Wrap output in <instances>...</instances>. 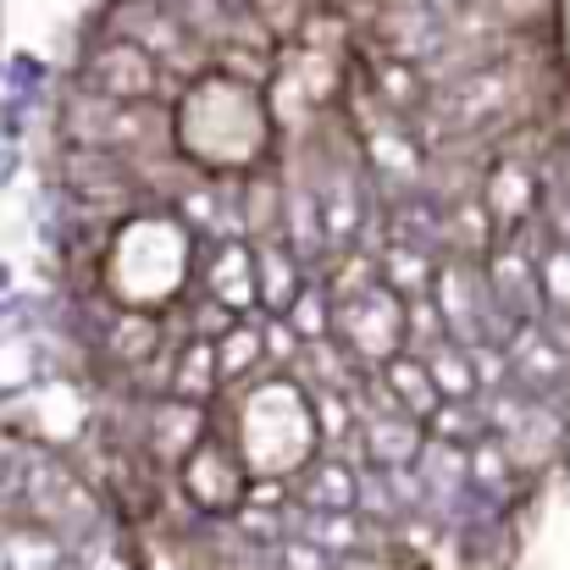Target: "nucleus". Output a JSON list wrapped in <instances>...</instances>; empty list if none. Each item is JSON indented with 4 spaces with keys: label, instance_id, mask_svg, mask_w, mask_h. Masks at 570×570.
Returning a JSON list of instances; mask_svg holds the SVG:
<instances>
[{
    "label": "nucleus",
    "instance_id": "1",
    "mask_svg": "<svg viewBox=\"0 0 570 570\" xmlns=\"http://www.w3.org/2000/svg\"><path fill=\"white\" fill-rule=\"evenodd\" d=\"M173 150H184L205 173H255L272 150V111L255 83H238L227 72H199L173 111Z\"/></svg>",
    "mask_w": 570,
    "mask_h": 570
},
{
    "label": "nucleus",
    "instance_id": "2",
    "mask_svg": "<svg viewBox=\"0 0 570 570\" xmlns=\"http://www.w3.org/2000/svg\"><path fill=\"white\" fill-rule=\"evenodd\" d=\"M249 482H288L305 460H316V415L311 399L288 377H261L238 404V438H227Z\"/></svg>",
    "mask_w": 570,
    "mask_h": 570
},
{
    "label": "nucleus",
    "instance_id": "3",
    "mask_svg": "<svg viewBox=\"0 0 570 570\" xmlns=\"http://www.w3.org/2000/svg\"><path fill=\"white\" fill-rule=\"evenodd\" d=\"M355 366H387L393 355H404V299H393L382 283L366 294L333 305V333H327Z\"/></svg>",
    "mask_w": 570,
    "mask_h": 570
},
{
    "label": "nucleus",
    "instance_id": "4",
    "mask_svg": "<svg viewBox=\"0 0 570 570\" xmlns=\"http://www.w3.org/2000/svg\"><path fill=\"white\" fill-rule=\"evenodd\" d=\"M178 476H184V493L205 515H233L244 504V493H249V471L238 465L233 443L227 438H210V432L189 449V460L178 465Z\"/></svg>",
    "mask_w": 570,
    "mask_h": 570
},
{
    "label": "nucleus",
    "instance_id": "5",
    "mask_svg": "<svg viewBox=\"0 0 570 570\" xmlns=\"http://www.w3.org/2000/svg\"><path fill=\"white\" fill-rule=\"evenodd\" d=\"M199 261V288L210 305L233 311V316H249L255 311V261H249V238L238 233H210L205 249H194Z\"/></svg>",
    "mask_w": 570,
    "mask_h": 570
},
{
    "label": "nucleus",
    "instance_id": "6",
    "mask_svg": "<svg viewBox=\"0 0 570 570\" xmlns=\"http://www.w3.org/2000/svg\"><path fill=\"white\" fill-rule=\"evenodd\" d=\"M83 78H89L95 95L111 100V106H150V100L161 95V67H156L139 45H128V39H106V45L89 56V72H83Z\"/></svg>",
    "mask_w": 570,
    "mask_h": 570
},
{
    "label": "nucleus",
    "instance_id": "7",
    "mask_svg": "<svg viewBox=\"0 0 570 570\" xmlns=\"http://www.w3.org/2000/svg\"><path fill=\"white\" fill-rule=\"evenodd\" d=\"M288 510H311V515H350L361 510V476L344 460H305L288 476Z\"/></svg>",
    "mask_w": 570,
    "mask_h": 570
},
{
    "label": "nucleus",
    "instance_id": "8",
    "mask_svg": "<svg viewBox=\"0 0 570 570\" xmlns=\"http://www.w3.org/2000/svg\"><path fill=\"white\" fill-rule=\"evenodd\" d=\"M249 261H255V311L261 316H288V305L305 288L299 255L283 244V233H272V238H249Z\"/></svg>",
    "mask_w": 570,
    "mask_h": 570
},
{
    "label": "nucleus",
    "instance_id": "9",
    "mask_svg": "<svg viewBox=\"0 0 570 570\" xmlns=\"http://www.w3.org/2000/svg\"><path fill=\"white\" fill-rule=\"evenodd\" d=\"M476 199H482L493 233H515V227H527L538 216V178H532L527 161L504 156V161H493V173H488V184H482Z\"/></svg>",
    "mask_w": 570,
    "mask_h": 570
},
{
    "label": "nucleus",
    "instance_id": "10",
    "mask_svg": "<svg viewBox=\"0 0 570 570\" xmlns=\"http://www.w3.org/2000/svg\"><path fill=\"white\" fill-rule=\"evenodd\" d=\"M504 372H515V382H527L532 393L560 387L570 372V355L543 333V322H527L504 338Z\"/></svg>",
    "mask_w": 570,
    "mask_h": 570
},
{
    "label": "nucleus",
    "instance_id": "11",
    "mask_svg": "<svg viewBox=\"0 0 570 570\" xmlns=\"http://www.w3.org/2000/svg\"><path fill=\"white\" fill-rule=\"evenodd\" d=\"M372 89H377V106L393 117V122L426 111V100H432V89H426V67L410 61V56H393V50L372 56Z\"/></svg>",
    "mask_w": 570,
    "mask_h": 570
},
{
    "label": "nucleus",
    "instance_id": "12",
    "mask_svg": "<svg viewBox=\"0 0 570 570\" xmlns=\"http://www.w3.org/2000/svg\"><path fill=\"white\" fill-rule=\"evenodd\" d=\"M361 443H366L377 471H410L415 454L426 449V432L410 415H366L361 421Z\"/></svg>",
    "mask_w": 570,
    "mask_h": 570
},
{
    "label": "nucleus",
    "instance_id": "13",
    "mask_svg": "<svg viewBox=\"0 0 570 570\" xmlns=\"http://www.w3.org/2000/svg\"><path fill=\"white\" fill-rule=\"evenodd\" d=\"M205 404H184V399H161L156 415H150V449L167 460V465H184L189 449L205 438Z\"/></svg>",
    "mask_w": 570,
    "mask_h": 570
},
{
    "label": "nucleus",
    "instance_id": "14",
    "mask_svg": "<svg viewBox=\"0 0 570 570\" xmlns=\"http://www.w3.org/2000/svg\"><path fill=\"white\" fill-rule=\"evenodd\" d=\"M432 277H438V261L415 244H382L377 249V283L393 294V299H421L432 294Z\"/></svg>",
    "mask_w": 570,
    "mask_h": 570
},
{
    "label": "nucleus",
    "instance_id": "15",
    "mask_svg": "<svg viewBox=\"0 0 570 570\" xmlns=\"http://www.w3.org/2000/svg\"><path fill=\"white\" fill-rule=\"evenodd\" d=\"M372 377H377L382 393L393 399V410H399V415H410V421H426V415L438 410V393H432L426 366H421L415 355H393V361H387V366H377Z\"/></svg>",
    "mask_w": 570,
    "mask_h": 570
},
{
    "label": "nucleus",
    "instance_id": "16",
    "mask_svg": "<svg viewBox=\"0 0 570 570\" xmlns=\"http://www.w3.org/2000/svg\"><path fill=\"white\" fill-rule=\"evenodd\" d=\"M421 366H426V382H432V393H438V404H476V372H471V355L460 350V344H438V350H426V355H415Z\"/></svg>",
    "mask_w": 570,
    "mask_h": 570
},
{
    "label": "nucleus",
    "instance_id": "17",
    "mask_svg": "<svg viewBox=\"0 0 570 570\" xmlns=\"http://www.w3.org/2000/svg\"><path fill=\"white\" fill-rule=\"evenodd\" d=\"M210 355H216V382L227 387H238V382H249L255 372H266L261 366V322H249V316H238L216 344H210Z\"/></svg>",
    "mask_w": 570,
    "mask_h": 570
},
{
    "label": "nucleus",
    "instance_id": "18",
    "mask_svg": "<svg viewBox=\"0 0 570 570\" xmlns=\"http://www.w3.org/2000/svg\"><path fill=\"white\" fill-rule=\"evenodd\" d=\"M216 387H222V382H216V355H210V344H205V338H189L184 355H178V366H173V377H167V399L205 404Z\"/></svg>",
    "mask_w": 570,
    "mask_h": 570
},
{
    "label": "nucleus",
    "instance_id": "19",
    "mask_svg": "<svg viewBox=\"0 0 570 570\" xmlns=\"http://www.w3.org/2000/svg\"><path fill=\"white\" fill-rule=\"evenodd\" d=\"M67 554L45 527H17L0 538V570H61Z\"/></svg>",
    "mask_w": 570,
    "mask_h": 570
},
{
    "label": "nucleus",
    "instance_id": "20",
    "mask_svg": "<svg viewBox=\"0 0 570 570\" xmlns=\"http://www.w3.org/2000/svg\"><path fill=\"white\" fill-rule=\"evenodd\" d=\"M161 350V322L150 311H122L111 322V355L122 366H150V355Z\"/></svg>",
    "mask_w": 570,
    "mask_h": 570
},
{
    "label": "nucleus",
    "instance_id": "21",
    "mask_svg": "<svg viewBox=\"0 0 570 570\" xmlns=\"http://www.w3.org/2000/svg\"><path fill=\"white\" fill-rule=\"evenodd\" d=\"M421 432L432 438V443H443V449H471L476 438H488V415L476 410V404H438L426 421H421Z\"/></svg>",
    "mask_w": 570,
    "mask_h": 570
},
{
    "label": "nucleus",
    "instance_id": "22",
    "mask_svg": "<svg viewBox=\"0 0 570 570\" xmlns=\"http://www.w3.org/2000/svg\"><path fill=\"white\" fill-rule=\"evenodd\" d=\"M515 482V460L504 454V443L488 432V438H476L471 449H465V488L471 493H504Z\"/></svg>",
    "mask_w": 570,
    "mask_h": 570
},
{
    "label": "nucleus",
    "instance_id": "23",
    "mask_svg": "<svg viewBox=\"0 0 570 570\" xmlns=\"http://www.w3.org/2000/svg\"><path fill=\"white\" fill-rule=\"evenodd\" d=\"M283 322H288V333H294L299 344H322V338L333 333V299H327V288H322V283H305Z\"/></svg>",
    "mask_w": 570,
    "mask_h": 570
},
{
    "label": "nucleus",
    "instance_id": "24",
    "mask_svg": "<svg viewBox=\"0 0 570 570\" xmlns=\"http://www.w3.org/2000/svg\"><path fill=\"white\" fill-rule=\"evenodd\" d=\"M538 299H543L549 322H570V244L538 261Z\"/></svg>",
    "mask_w": 570,
    "mask_h": 570
},
{
    "label": "nucleus",
    "instance_id": "25",
    "mask_svg": "<svg viewBox=\"0 0 570 570\" xmlns=\"http://www.w3.org/2000/svg\"><path fill=\"white\" fill-rule=\"evenodd\" d=\"M327 566H333V560H327V554H316L311 543H299V538H288V543H283V570H327Z\"/></svg>",
    "mask_w": 570,
    "mask_h": 570
},
{
    "label": "nucleus",
    "instance_id": "26",
    "mask_svg": "<svg viewBox=\"0 0 570 570\" xmlns=\"http://www.w3.org/2000/svg\"><path fill=\"white\" fill-rule=\"evenodd\" d=\"M554 184H560V194L570 199V134L554 145Z\"/></svg>",
    "mask_w": 570,
    "mask_h": 570
},
{
    "label": "nucleus",
    "instance_id": "27",
    "mask_svg": "<svg viewBox=\"0 0 570 570\" xmlns=\"http://www.w3.org/2000/svg\"><path fill=\"white\" fill-rule=\"evenodd\" d=\"M333 6H338V17H344V11H377L382 0H333Z\"/></svg>",
    "mask_w": 570,
    "mask_h": 570
},
{
    "label": "nucleus",
    "instance_id": "28",
    "mask_svg": "<svg viewBox=\"0 0 570 570\" xmlns=\"http://www.w3.org/2000/svg\"><path fill=\"white\" fill-rule=\"evenodd\" d=\"M11 471H17V460H11V454H0V476H11Z\"/></svg>",
    "mask_w": 570,
    "mask_h": 570
}]
</instances>
